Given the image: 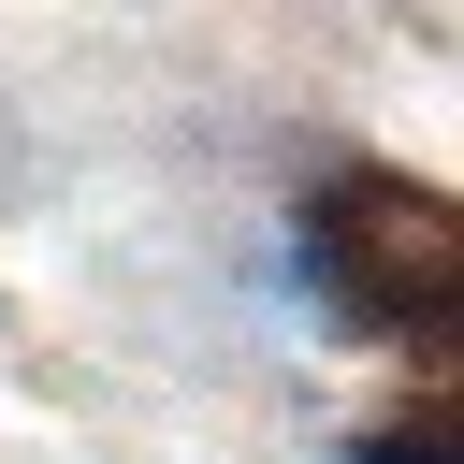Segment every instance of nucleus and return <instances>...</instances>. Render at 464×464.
Wrapping results in <instances>:
<instances>
[{
    "mask_svg": "<svg viewBox=\"0 0 464 464\" xmlns=\"http://www.w3.org/2000/svg\"><path fill=\"white\" fill-rule=\"evenodd\" d=\"M319 304L348 334H450V290H464V246H450V203L406 188V174H334L319 188Z\"/></svg>",
    "mask_w": 464,
    "mask_h": 464,
    "instance_id": "nucleus-1",
    "label": "nucleus"
}]
</instances>
